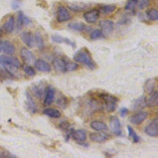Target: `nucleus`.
<instances>
[{
	"label": "nucleus",
	"instance_id": "37998d69",
	"mask_svg": "<svg viewBox=\"0 0 158 158\" xmlns=\"http://www.w3.org/2000/svg\"><path fill=\"white\" fill-rule=\"evenodd\" d=\"M20 6H21V3H20L18 1H13L12 4H11V7L13 8L14 10H18L19 9Z\"/></svg>",
	"mask_w": 158,
	"mask_h": 158
},
{
	"label": "nucleus",
	"instance_id": "a19ab883",
	"mask_svg": "<svg viewBox=\"0 0 158 158\" xmlns=\"http://www.w3.org/2000/svg\"><path fill=\"white\" fill-rule=\"evenodd\" d=\"M59 128L63 130V131H67L70 128V123L67 121H63V122L60 123V124H59Z\"/></svg>",
	"mask_w": 158,
	"mask_h": 158
},
{
	"label": "nucleus",
	"instance_id": "49530a36",
	"mask_svg": "<svg viewBox=\"0 0 158 158\" xmlns=\"http://www.w3.org/2000/svg\"><path fill=\"white\" fill-rule=\"evenodd\" d=\"M0 129H1V126H0Z\"/></svg>",
	"mask_w": 158,
	"mask_h": 158
},
{
	"label": "nucleus",
	"instance_id": "4468645a",
	"mask_svg": "<svg viewBox=\"0 0 158 158\" xmlns=\"http://www.w3.org/2000/svg\"><path fill=\"white\" fill-rule=\"evenodd\" d=\"M31 90H32V94L35 95V97H37L38 99H41L44 95L45 90H46L44 87V83H43L42 81L36 83V85H32Z\"/></svg>",
	"mask_w": 158,
	"mask_h": 158
},
{
	"label": "nucleus",
	"instance_id": "7c9ffc66",
	"mask_svg": "<svg viewBox=\"0 0 158 158\" xmlns=\"http://www.w3.org/2000/svg\"><path fill=\"white\" fill-rule=\"evenodd\" d=\"M34 40H35V44H36V45H37L38 48L40 49L43 48L44 45V42L43 36H41V34H40L39 32H36V33H35Z\"/></svg>",
	"mask_w": 158,
	"mask_h": 158
},
{
	"label": "nucleus",
	"instance_id": "c85d7f7f",
	"mask_svg": "<svg viewBox=\"0 0 158 158\" xmlns=\"http://www.w3.org/2000/svg\"><path fill=\"white\" fill-rule=\"evenodd\" d=\"M115 9H116V6L115 5H104L101 6L99 11L103 15H110L111 13H113Z\"/></svg>",
	"mask_w": 158,
	"mask_h": 158
},
{
	"label": "nucleus",
	"instance_id": "dca6fc26",
	"mask_svg": "<svg viewBox=\"0 0 158 158\" xmlns=\"http://www.w3.org/2000/svg\"><path fill=\"white\" fill-rule=\"evenodd\" d=\"M53 65L56 69V71L59 72V73H65L66 71V68H67V61H65V59L63 58L58 57L53 60Z\"/></svg>",
	"mask_w": 158,
	"mask_h": 158
},
{
	"label": "nucleus",
	"instance_id": "f257e3e1",
	"mask_svg": "<svg viewBox=\"0 0 158 158\" xmlns=\"http://www.w3.org/2000/svg\"><path fill=\"white\" fill-rule=\"evenodd\" d=\"M74 61L77 63H82L83 65L86 66L90 70H94L97 67V65L94 63V59L92 58L89 52L87 49L84 48L77 52L74 57Z\"/></svg>",
	"mask_w": 158,
	"mask_h": 158
},
{
	"label": "nucleus",
	"instance_id": "2f4dec72",
	"mask_svg": "<svg viewBox=\"0 0 158 158\" xmlns=\"http://www.w3.org/2000/svg\"><path fill=\"white\" fill-rule=\"evenodd\" d=\"M127 130H128V133H129L130 137L131 138V139H132L133 142H135V143H138V142H140L141 138L138 136V135H137V133L135 132V130H134L133 128L131 127V126H128Z\"/></svg>",
	"mask_w": 158,
	"mask_h": 158
},
{
	"label": "nucleus",
	"instance_id": "ddd939ff",
	"mask_svg": "<svg viewBox=\"0 0 158 158\" xmlns=\"http://www.w3.org/2000/svg\"><path fill=\"white\" fill-rule=\"evenodd\" d=\"M25 97H26V108H27L28 111H29L30 114H35L36 113L37 111V106H36V104L33 99L32 98V96L29 94V92H26L25 93Z\"/></svg>",
	"mask_w": 158,
	"mask_h": 158
},
{
	"label": "nucleus",
	"instance_id": "f03ea898",
	"mask_svg": "<svg viewBox=\"0 0 158 158\" xmlns=\"http://www.w3.org/2000/svg\"><path fill=\"white\" fill-rule=\"evenodd\" d=\"M100 97L104 101V107L108 112H112L115 111L117 106V102L118 101L117 97L108 94H101Z\"/></svg>",
	"mask_w": 158,
	"mask_h": 158
},
{
	"label": "nucleus",
	"instance_id": "a18cd8bd",
	"mask_svg": "<svg viewBox=\"0 0 158 158\" xmlns=\"http://www.w3.org/2000/svg\"><path fill=\"white\" fill-rule=\"evenodd\" d=\"M2 41H1V40H0V52H2Z\"/></svg>",
	"mask_w": 158,
	"mask_h": 158
},
{
	"label": "nucleus",
	"instance_id": "9b49d317",
	"mask_svg": "<svg viewBox=\"0 0 158 158\" xmlns=\"http://www.w3.org/2000/svg\"><path fill=\"white\" fill-rule=\"evenodd\" d=\"M89 138L93 142H104L108 141L110 138V136L107 135L106 133H104V131H97V132H94L89 135Z\"/></svg>",
	"mask_w": 158,
	"mask_h": 158
},
{
	"label": "nucleus",
	"instance_id": "bb28decb",
	"mask_svg": "<svg viewBox=\"0 0 158 158\" xmlns=\"http://www.w3.org/2000/svg\"><path fill=\"white\" fill-rule=\"evenodd\" d=\"M68 28L73 31L76 32H83L85 29L86 26L81 22H71L68 24Z\"/></svg>",
	"mask_w": 158,
	"mask_h": 158
},
{
	"label": "nucleus",
	"instance_id": "4c0bfd02",
	"mask_svg": "<svg viewBox=\"0 0 158 158\" xmlns=\"http://www.w3.org/2000/svg\"><path fill=\"white\" fill-rule=\"evenodd\" d=\"M57 104L59 108L64 109L67 105V99L65 97H62L61 98H59L57 101Z\"/></svg>",
	"mask_w": 158,
	"mask_h": 158
},
{
	"label": "nucleus",
	"instance_id": "423d86ee",
	"mask_svg": "<svg viewBox=\"0 0 158 158\" xmlns=\"http://www.w3.org/2000/svg\"><path fill=\"white\" fill-rule=\"evenodd\" d=\"M145 133L150 137H156L158 135V118H155L153 120L145 127Z\"/></svg>",
	"mask_w": 158,
	"mask_h": 158
},
{
	"label": "nucleus",
	"instance_id": "412c9836",
	"mask_svg": "<svg viewBox=\"0 0 158 158\" xmlns=\"http://www.w3.org/2000/svg\"><path fill=\"white\" fill-rule=\"evenodd\" d=\"M147 106V101L145 97H141L139 98L136 99L133 101V105H132V109L134 110H140Z\"/></svg>",
	"mask_w": 158,
	"mask_h": 158
},
{
	"label": "nucleus",
	"instance_id": "6ab92c4d",
	"mask_svg": "<svg viewBox=\"0 0 158 158\" xmlns=\"http://www.w3.org/2000/svg\"><path fill=\"white\" fill-rule=\"evenodd\" d=\"M21 39H22V42H23L25 45H27L29 48L34 47V37L32 36V33H31L30 32H23V33H22V34H21Z\"/></svg>",
	"mask_w": 158,
	"mask_h": 158
},
{
	"label": "nucleus",
	"instance_id": "f704fd0d",
	"mask_svg": "<svg viewBox=\"0 0 158 158\" xmlns=\"http://www.w3.org/2000/svg\"><path fill=\"white\" fill-rule=\"evenodd\" d=\"M22 70L27 75L31 76V77L36 75V71H35L34 69L30 67V66H29V65H24L22 67Z\"/></svg>",
	"mask_w": 158,
	"mask_h": 158
},
{
	"label": "nucleus",
	"instance_id": "2eb2a0df",
	"mask_svg": "<svg viewBox=\"0 0 158 158\" xmlns=\"http://www.w3.org/2000/svg\"><path fill=\"white\" fill-rule=\"evenodd\" d=\"M34 64L36 68L40 72H44V73H50L51 70H52L51 65L49 64L47 61L44 60V59H38V60H36Z\"/></svg>",
	"mask_w": 158,
	"mask_h": 158
},
{
	"label": "nucleus",
	"instance_id": "c756f323",
	"mask_svg": "<svg viewBox=\"0 0 158 158\" xmlns=\"http://www.w3.org/2000/svg\"><path fill=\"white\" fill-rule=\"evenodd\" d=\"M155 85H156V79H149L145 84V89L147 94H151L153 92L155 88Z\"/></svg>",
	"mask_w": 158,
	"mask_h": 158
},
{
	"label": "nucleus",
	"instance_id": "79ce46f5",
	"mask_svg": "<svg viewBox=\"0 0 158 158\" xmlns=\"http://www.w3.org/2000/svg\"><path fill=\"white\" fill-rule=\"evenodd\" d=\"M0 157L2 158H8V157H16L15 156H14V155L11 154L10 153H9V152H7V151H2V153H0Z\"/></svg>",
	"mask_w": 158,
	"mask_h": 158
},
{
	"label": "nucleus",
	"instance_id": "9d476101",
	"mask_svg": "<svg viewBox=\"0 0 158 158\" xmlns=\"http://www.w3.org/2000/svg\"><path fill=\"white\" fill-rule=\"evenodd\" d=\"M56 91L55 89L52 85H48L45 90V97L44 99V106H49L54 101Z\"/></svg>",
	"mask_w": 158,
	"mask_h": 158
},
{
	"label": "nucleus",
	"instance_id": "f8f14e48",
	"mask_svg": "<svg viewBox=\"0 0 158 158\" xmlns=\"http://www.w3.org/2000/svg\"><path fill=\"white\" fill-rule=\"evenodd\" d=\"M148 116L147 111H138L136 114L131 117L130 121L132 124L135 125H139V124L142 123L144 121L146 120V118Z\"/></svg>",
	"mask_w": 158,
	"mask_h": 158
},
{
	"label": "nucleus",
	"instance_id": "393cba45",
	"mask_svg": "<svg viewBox=\"0 0 158 158\" xmlns=\"http://www.w3.org/2000/svg\"><path fill=\"white\" fill-rule=\"evenodd\" d=\"M90 127L93 130L96 131H105L108 130V127L104 122H101V121L95 120L91 122L90 123Z\"/></svg>",
	"mask_w": 158,
	"mask_h": 158
},
{
	"label": "nucleus",
	"instance_id": "473e14b6",
	"mask_svg": "<svg viewBox=\"0 0 158 158\" xmlns=\"http://www.w3.org/2000/svg\"><path fill=\"white\" fill-rule=\"evenodd\" d=\"M103 37H104V34H103V32H101V29H95L90 33V39L94 40L101 39Z\"/></svg>",
	"mask_w": 158,
	"mask_h": 158
},
{
	"label": "nucleus",
	"instance_id": "b1692460",
	"mask_svg": "<svg viewBox=\"0 0 158 158\" xmlns=\"http://www.w3.org/2000/svg\"><path fill=\"white\" fill-rule=\"evenodd\" d=\"M43 113L45 115L50 117V118H59L61 117L62 114L61 112L59 111V110L56 109L54 108H45L43 111Z\"/></svg>",
	"mask_w": 158,
	"mask_h": 158
},
{
	"label": "nucleus",
	"instance_id": "58836bf2",
	"mask_svg": "<svg viewBox=\"0 0 158 158\" xmlns=\"http://www.w3.org/2000/svg\"><path fill=\"white\" fill-rule=\"evenodd\" d=\"M78 67V65L75 63H71V62H67V68H66V71H74V70H77Z\"/></svg>",
	"mask_w": 158,
	"mask_h": 158
},
{
	"label": "nucleus",
	"instance_id": "72a5a7b5",
	"mask_svg": "<svg viewBox=\"0 0 158 158\" xmlns=\"http://www.w3.org/2000/svg\"><path fill=\"white\" fill-rule=\"evenodd\" d=\"M147 18L151 21H157L158 20V12L156 9H151L147 12Z\"/></svg>",
	"mask_w": 158,
	"mask_h": 158
},
{
	"label": "nucleus",
	"instance_id": "e433bc0d",
	"mask_svg": "<svg viewBox=\"0 0 158 158\" xmlns=\"http://www.w3.org/2000/svg\"><path fill=\"white\" fill-rule=\"evenodd\" d=\"M15 77H13L9 72L6 70H0V79L1 80H6V79H14Z\"/></svg>",
	"mask_w": 158,
	"mask_h": 158
},
{
	"label": "nucleus",
	"instance_id": "20e7f679",
	"mask_svg": "<svg viewBox=\"0 0 158 158\" xmlns=\"http://www.w3.org/2000/svg\"><path fill=\"white\" fill-rule=\"evenodd\" d=\"M110 127H111L112 133L115 135V136H121L122 135V130H121V123L120 121L117 118L116 116L111 117L109 121Z\"/></svg>",
	"mask_w": 158,
	"mask_h": 158
},
{
	"label": "nucleus",
	"instance_id": "a878e982",
	"mask_svg": "<svg viewBox=\"0 0 158 158\" xmlns=\"http://www.w3.org/2000/svg\"><path fill=\"white\" fill-rule=\"evenodd\" d=\"M68 7L70 10L74 12H81L87 8V5L82 2H70L68 3Z\"/></svg>",
	"mask_w": 158,
	"mask_h": 158
},
{
	"label": "nucleus",
	"instance_id": "4be33fe9",
	"mask_svg": "<svg viewBox=\"0 0 158 158\" xmlns=\"http://www.w3.org/2000/svg\"><path fill=\"white\" fill-rule=\"evenodd\" d=\"M71 136L74 138V140L78 142H83L86 140L87 135L86 132L84 130H77V131H73Z\"/></svg>",
	"mask_w": 158,
	"mask_h": 158
},
{
	"label": "nucleus",
	"instance_id": "1a4fd4ad",
	"mask_svg": "<svg viewBox=\"0 0 158 158\" xmlns=\"http://www.w3.org/2000/svg\"><path fill=\"white\" fill-rule=\"evenodd\" d=\"M84 19L86 21V22L90 24L96 23L98 20L99 17H100V11L97 9L90 10L86 11L84 13L83 15Z\"/></svg>",
	"mask_w": 158,
	"mask_h": 158
},
{
	"label": "nucleus",
	"instance_id": "39448f33",
	"mask_svg": "<svg viewBox=\"0 0 158 158\" xmlns=\"http://www.w3.org/2000/svg\"><path fill=\"white\" fill-rule=\"evenodd\" d=\"M99 26L101 27L103 34L105 36L110 35L114 31V23L110 20H102L99 22Z\"/></svg>",
	"mask_w": 158,
	"mask_h": 158
},
{
	"label": "nucleus",
	"instance_id": "6e6552de",
	"mask_svg": "<svg viewBox=\"0 0 158 158\" xmlns=\"http://www.w3.org/2000/svg\"><path fill=\"white\" fill-rule=\"evenodd\" d=\"M20 54H21V57L22 58V59L27 64H34L35 62H36L35 56L29 49L25 48H22L21 49Z\"/></svg>",
	"mask_w": 158,
	"mask_h": 158
},
{
	"label": "nucleus",
	"instance_id": "c9c22d12",
	"mask_svg": "<svg viewBox=\"0 0 158 158\" xmlns=\"http://www.w3.org/2000/svg\"><path fill=\"white\" fill-rule=\"evenodd\" d=\"M137 4V0H129L125 6V10L133 11L135 10V6Z\"/></svg>",
	"mask_w": 158,
	"mask_h": 158
},
{
	"label": "nucleus",
	"instance_id": "7ed1b4c3",
	"mask_svg": "<svg viewBox=\"0 0 158 158\" xmlns=\"http://www.w3.org/2000/svg\"><path fill=\"white\" fill-rule=\"evenodd\" d=\"M0 65L1 66H14V67L19 68L21 67V63L17 58L13 57L11 56L2 55L0 56Z\"/></svg>",
	"mask_w": 158,
	"mask_h": 158
},
{
	"label": "nucleus",
	"instance_id": "f3484780",
	"mask_svg": "<svg viewBox=\"0 0 158 158\" xmlns=\"http://www.w3.org/2000/svg\"><path fill=\"white\" fill-rule=\"evenodd\" d=\"M31 23V20L29 17L24 14L23 12L20 11L18 13V30H21L23 27L27 26L28 25Z\"/></svg>",
	"mask_w": 158,
	"mask_h": 158
},
{
	"label": "nucleus",
	"instance_id": "aec40b11",
	"mask_svg": "<svg viewBox=\"0 0 158 158\" xmlns=\"http://www.w3.org/2000/svg\"><path fill=\"white\" fill-rule=\"evenodd\" d=\"M52 41L57 44H66L67 45H70L72 48H75L76 44L74 41L70 40V39L67 37H63V36H59V35H54L52 36Z\"/></svg>",
	"mask_w": 158,
	"mask_h": 158
},
{
	"label": "nucleus",
	"instance_id": "c03bdc74",
	"mask_svg": "<svg viewBox=\"0 0 158 158\" xmlns=\"http://www.w3.org/2000/svg\"><path fill=\"white\" fill-rule=\"evenodd\" d=\"M119 114L121 117H125L128 114V109L126 108H122L119 111Z\"/></svg>",
	"mask_w": 158,
	"mask_h": 158
},
{
	"label": "nucleus",
	"instance_id": "ea45409f",
	"mask_svg": "<svg viewBox=\"0 0 158 158\" xmlns=\"http://www.w3.org/2000/svg\"><path fill=\"white\" fill-rule=\"evenodd\" d=\"M140 9H144L149 5V0H137Z\"/></svg>",
	"mask_w": 158,
	"mask_h": 158
},
{
	"label": "nucleus",
	"instance_id": "a211bd4d",
	"mask_svg": "<svg viewBox=\"0 0 158 158\" xmlns=\"http://www.w3.org/2000/svg\"><path fill=\"white\" fill-rule=\"evenodd\" d=\"M15 26V19L14 16H10L7 18L5 23L2 25V31L5 33H11L14 31Z\"/></svg>",
	"mask_w": 158,
	"mask_h": 158
},
{
	"label": "nucleus",
	"instance_id": "0eeeda50",
	"mask_svg": "<svg viewBox=\"0 0 158 158\" xmlns=\"http://www.w3.org/2000/svg\"><path fill=\"white\" fill-rule=\"evenodd\" d=\"M71 18V15H70V12L67 8L63 6H60L58 7L57 10V17L56 19L59 22H67Z\"/></svg>",
	"mask_w": 158,
	"mask_h": 158
},
{
	"label": "nucleus",
	"instance_id": "cd10ccee",
	"mask_svg": "<svg viewBox=\"0 0 158 158\" xmlns=\"http://www.w3.org/2000/svg\"><path fill=\"white\" fill-rule=\"evenodd\" d=\"M158 104V92L155 91L151 94L150 97L147 101V105L150 107H156Z\"/></svg>",
	"mask_w": 158,
	"mask_h": 158
},
{
	"label": "nucleus",
	"instance_id": "5701e85b",
	"mask_svg": "<svg viewBox=\"0 0 158 158\" xmlns=\"http://www.w3.org/2000/svg\"><path fill=\"white\" fill-rule=\"evenodd\" d=\"M2 50L6 55H12L15 52V47L11 42L6 40L2 43Z\"/></svg>",
	"mask_w": 158,
	"mask_h": 158
}]
</instances>
